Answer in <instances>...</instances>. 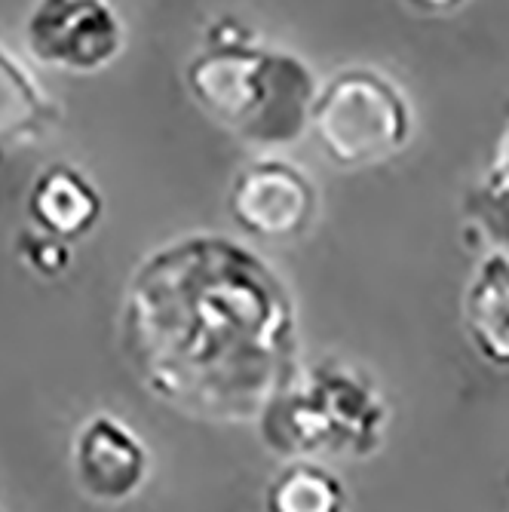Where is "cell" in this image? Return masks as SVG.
I'll use <instances>...</instances> for the list:
<instances>
[{
	"label": "cell",
	"mask_w": 509,
	"mask_h": 512,
	"mask_svg": "<svg viewBox=\"0 0 509 512\" xmlns=\"http://www.w3.org/2000/svg\"><path fill=\"white\" fill-rule=\"evenodd\" d=\"M123 356L154 396L206 421H255L292 381L295 307L255 252L188 237L135 270Z\"/></svg>",
	"instance_id": "1"
},
{
	"label": "cell",
	"mask_w": 509,
	"mask_h": 512,
	"mask_svg": "<svg viewBox=\"0 0 509 512\" xmlns=\"http://www.w3.org/2000/svg\"><path fill=\"white\" fill-rule=\"evenodd\" d=\"M194 102L230 135L252 145L301 138L313 108V77L286 53L218 46L188 65Z\"/></svg>",
	"instance_id": "2"
},
{
	"label": "cell",
	"mask_w": 509,
	"mask_h": 512,
	"mask_svg": "<svg viewBox=\"0 0 509 512\" xmlns=\"http://www.w3.org/2000/svg\"><path fill=\"white\" fill-rule=\"evenodd\" d=\"M310 120L319 145L338 166H368L396 154L408 138V108L396 86L372 71L338 74Z\"/></svg>",
	"instance_id": "3"
},
{
	"label": "cell",
	"mask_w": 509,
	"mask_h": 512,
	"mask_svg": "<svg viewBox=\"0 0 509 512\" xmlns=\"http://www.w3.org/2000/svg\"><path fill=\"white\" fill-rule=\"evenodd\" d=\"M264 427V442L283 454H313L319 448L359 445L362 436L375 430V399L356 387L344 371L329 375L319 371L304 393H289V387L273 396V402L258 417Z\"/></svg>",
	"instance_id": "4"
},
{
	"label": "cell",
	"mask_w": 509,
	"mask_h": 512,
	"mask_svg": "<svg viewBox=\"0 0 509 512\" xmlns=\"http://www.w3.org/2000/svg\"><path fill=\"white\" fill-rule=\"evenodd\" d=\"M25 31L31 53L65 71H99L123 50L108 0H40Z\"/></svg>",
	"instance_id": "5"
},
{
	"label": "cell",
	"mask_w": 509,
	"mask_h": 512,
	"mask_svg": "<svg viewBox=\"0 0 509 512\" xmlns=\"http://www.w3.org/2000/svg\"><path fill=\"white\" fill-rule=\"evenodd\" d=\"M316 194L310 181L286 163H255L243 169L230 191V212L255 237L286 240L310 224Z\"/></svg>",
	"instance_id": "6"
},
{
	"label": "cell",
	"mask_w": 509,
	"mask_h": 512,
	"mask_svg": "<svg viewBox=\"0 0 509 512\" xmlns=\"http://www.w3.org/2000/svg\"><path fill=\"white\" fill-rule=\"evenodd\" d=\"M80 485L99 500H123L145 479L148 454L120 421L102 414L80 430L74 445Z\"/></svg>",
	"instance_id": "7"
},
{
	"label": "cell",
	"mask_w": 509,
	"mask_h": 512,
	"mask_svg": "<svg viewBox=\"0 0 509 512\" xmlns=\"http://www.w3.org/2000/svg\"><path fill=\"white\" fill-rule=\"evenodd\" d=\"M31 215L37 218V224L50 230V234L80 237L99 221L102 200L89 188L83 175H77L68 166H53L34 184Z\"/></svg>",
	"instance_id": "8"
},
{
	"label": "cell",
	"mask_w": 509,
	"mask_h": 512,
	"mask_svg": "<svg viewBox=\"0 0 509 512\" xmlns=\"http://www.w3.org/2000/svg\"><path fill=\"white\" fill-rule=\"evenodd\" d=\"M467 329L485 359L509 365V258L482 264L467 289Z\"/></svg>",
	"instance_id": "9"
},
{
	"label": "cell",
	"mask_w": 509,
	"mask_h": 512,
	"mask_svg": "<svg viewBox=\"0 0 509 512\" xmlns=\"http://www.w3.org/2000/svg\"><path fill=\"white\" fill-rule=\"evenodd\" d=\"M50 120V105L34 89L31 77L0 53V142H19Z\"/></svg>",
	"instance_id": "10"
},
{
	"label": "cell",
	"mask_w": 509,
	"mask_h": 512,
	"mask_svg": "<svg viewBox=\"0 0 509 512\" xmlns=\"http://www.w3.org/2000/svg\"><path fill=\"white\" fill-rule=\"evenodd\" d=\"M270 506L280 512H329L341 506V488L329 473L295 467L270 488Z\"/></svg>",
	"instance_id": "11"
},
{
	"label": "cell",
	"mask_w": 509,
	"mask_h": 512,
	"mask_svg": "<svg viewBox=\"0 0 509 512\" xmlns=\"http://www.w3.org/2000/svg\"><path fill=\"white\" fill-rule=\"evenodd\" d=\"M488 203L500 209V215L509 221V129L497 145V160L488 175Z\"/></svg>",
	"instance_id": "12"
},
{
	"label": "cell",
	"mask_w": 509,
	"mask_h": 512,
	"mask_svg": "<svg viewBox=\"0 0 509 512\" xmlns=\"http://www.w3.org/2000/svg\"><path fill=\"white\" fill-rule=\"evenodd\" d=\"M411 4L421 7V10H448L457 4V0H411Z\"/></svg>",
	"instance_id": "13"
}]
</instances>
